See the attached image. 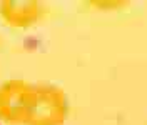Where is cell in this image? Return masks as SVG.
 I'll use <instances>...</instances> for the list:
<instances>
[{"instance_id":"3957f363","label":"cell","mask_w":147,"mask_h":125,"mask_svg":"<svg viewBox=\"0 0 147 125\" xmlns=\"http://www.w3.org/2000/svg\"><path fill=\"white\" fill-rule=\"evenodd\" d=\"M44 13V7L40 2L34 0H5L0 2V15L3 22L10 27L25 28L37 24Z\"/></svg>"},{"instance_id":"6da1fadb","label":"cell","mask_w":147,"mask_h":125,"mask_svg":"<svg viewBox=\"0 0 147 125\" xmlns=\"http://www.w3.org/2000/svg\"><path fill=\"white\" fill-rule=\"evenodd\" d=\"M69 102L64 90L50 83L34 85L25 125H62L67 118Z\"/></svg>"},{"instance_id":"7a4b0ae2","label":"cell","mask_w":147,"mask_h":125,"mask_svg":"<svg viewBox=\"0 0 147 125\" xmlns=\"http://www.w3.org/2000/svg\"><path fill=\"white\" fill-rule=\"evenodd\" d=\"M34 85L12 79L0 85V118L9 124H25Z\"/></svg>"}]
</instances>
